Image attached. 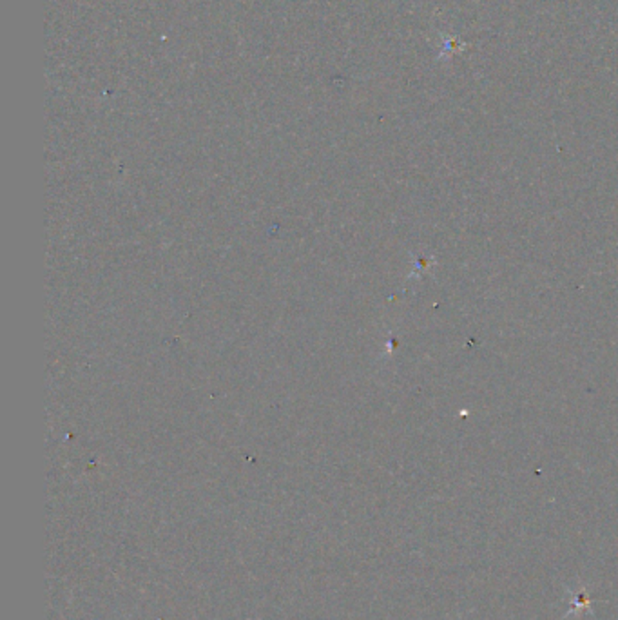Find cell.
I'll return each instance as SVG.
<instances>
[{"instance_id":"1","label":"cell","mask_w":618,"mask_h":620,"mask_svg":"<svg viewBox=\"0 0 618 620\" xmlns=\"http://www.w3.org/2000/svg\"><path fill=\"white\" fill-rule=\"evenodd\" d=\"M591 611V597L587 595L586 587H581V589H575L571 593V610L567 613V617L578 615V613H587Z\"/></svg>"}]
</instances>
